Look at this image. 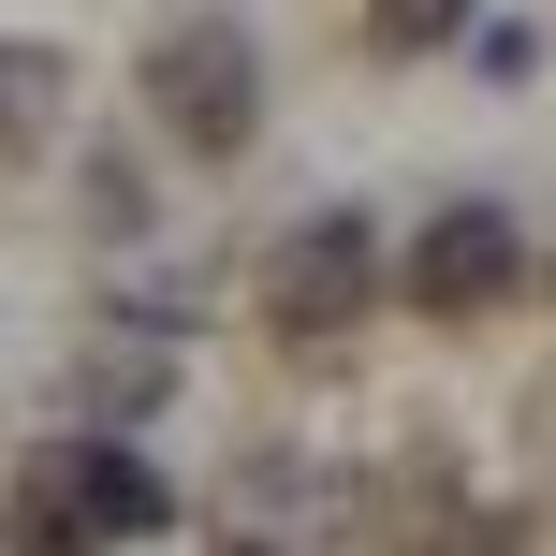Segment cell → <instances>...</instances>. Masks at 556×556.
<instances>
[{"label":"cell","mask_w":556,"mask_h":556,"mask_svg":"<svg viewBox=\"0 0 556 556\" xmlns=\"http://www.w3.org/2000/svg\"><path fill=\"white\" fill-rule=\"evenodd\" d=\"M162 528H176V483L117 440H74L29 498V542H162Z\"/></svg>","instance_id":"cell-3"},{"label":"cell","mask_w":556,"mask_h":556,"mask_svg":"<svg viewBox=\"0 0 556 556\" xmlns=\"http://www.w3.org/2000/svg\"><path fill=\"white\" fill-rule=\"evenodd\" d=\"M147 117H162L191 162H235L264 132V59L235 15H162L147 29Z\"/></svg>","instance_id":"cell-1"},{"label":"cell","mask_w":556,"mask_h":556,"mask_svg":"<svg viewBox=\"0 0 556 556\" xmlns=\"http://www.w3.org/2000/svg\"><path fill=\"white\" fill-rule=\"evenodd\" d=\"M0 88H15V117H0L15 162H45V132H59V45H15V59H0Z\"/></svg>","instance_id":"cell-6"},{"label":"cell","mask_w":556,"mask_h":556,"mask_svg":"<svg viewBox=\"0 0 556 556\" xmlns=\"http://www.w3.org/2000/svg\"><path fill=\"white\" fill-rule=\"evenodd\" d=\"M366 293H381V250H366V220H352V205H307V220L264 250V323L293 337V352L352 337V323H366Z\"/></svg>","instance_id":"cell-2"},{"label":"cell","mask_w":556,"mask_h":556,"mask_svg":"<svg viewBox=\"0 0 556 556\" xmlns=\"http://www.w3.org/2000/svg\"><path fill=\"white\" fill-rule=\"evenodd\" d=\"M513 278H528V235H513L498 205H440V220L410 235V264H395V293H410L425 323H483V307H513Z\"/></svg>","instance_id":"cell-4"},{"label":"cell","mask_w":556,"mask_h":556,"mask_svg":"<svg viewBox=\"0 0 556 556\" xmlns=\"http://www.w3.org/2000/svg\"><path fill=\"white\" fill-rule=\"evenodd\" d=\"M483 0H366V45L381 59H425V45H469Z\"/></svg>","instance_id":"cell-5"}]
</instances>
